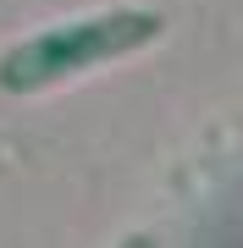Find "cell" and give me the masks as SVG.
I'll return each instance as SVG.
<instances>
[{"mask_svg":"<svg viewBox=\"0 0 243 248\" xmlns=\"http://www.w3.org/2000/svg\"><path fill=\"white\" fill-rule=\"evenodd\" d=\"M149 33H155L149 11H105V17H89V22L50 28V33L17 45L0 61V89L39 94V89H50V83L72 78V72H89L99 61H111L116 50H133L138 39H149Z\"/></svg>","mask_w":243,"mask_h":248,"instance_id":"cell-1","label":"cell"}]
</instances>
